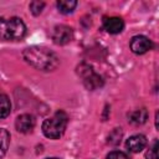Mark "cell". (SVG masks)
<instances>
[{
  "label": "cell",
  "mask_w": 159,
  "mask_h": 159,
  "mask_svg": "<svg viewBox=\"0 0 159 159\" xmlns=\"http://www.w3.org/2000/svg\"><path fill=\"white\" fill-rule=\"evenodd\" d=\"M22 57L29 65L41 71H53L60 63V60L55 52L40 46H31L25 48Z\"/></svg>",
  "instance_id": "cell-1"
},
{
  "label": "cell",
  "mask_w": 159,
  "mask_h": 159,
  "mask_svg": "<svg viewBox=\"0 0 159 159\" xmlns=\"http://www.w3.org/2000/svg\"><path fill=\"white\" fill-rule=\"evenodd\" d=\"M68 117L63 111L56 112L52 117L47 118L42 123V132L43 134L50 139H57L60 138L67 127Z\"/></svg>",
  "instance_id": "cell-2"
},
{
  "label": "cell",
  "mask_w": 159,
  "mask_h": 159,
  "mask_svg": "<svg viewBox=\"0 0 159 159\" xmlns=\"http://www.w3.org/2000/svg\"><path fill=\"white\" fill-rule=\"evenodd\" d=\"M26 34V26L20 17H0V39L21 40Z\"/></svg>",
  "instance_id": "cell-3"
},
{
  "label": "cell",
  "mask_w": 159,
  "mask_h": 159,
  "mask_svg": "<svg viewBox=\"0 0 159 159\" xmlns=\"http://www.w3.org/2000/svg\"><path fill=\"white\" fill-rule=\"evenodd\" d=\"M78 75L82 77L84 86L91 91H94V89L102 87V84H103L102 77L98 73H96L91 66H88L86 63H82L78 67Z\"/></svg>",
  "instance_id": "cell-4"
},
{
  "label": "cell",
  "mask_w": 159,
  "mask_h": 159,
  "mask_svg": "<svg viewBox=\"0 0 159 159\" xmlns=\"http://www.w3.org/2000/svg\"><path fill=\"white\" fill-rule=\"evenodd\" d=\"M73 37V30L67 25H57L52 31V40L56 45H66Z\"/></svg>",
  "instance_id": "cell-5"
},
{
  "label": "cell",
  "mask_w": 159,
  "mask_h": 159,
  "mask_svg": "<svg viewBox=\"0 0 159 159\" xmlns=\"http://www.w3.org/2000/svg\"><path fill=\"white\" fill-rule=\"evenodd\" d=\"M129 47H130L132 52H134L137 55H143V53H145L147 51H149L153 47V43L147 36L137 35V36L132 37Z\"/></svg>",
  "instance_id": "cell-6"
},
{
  "label": "cell",
  "mask_w": 159,
  "mask_h": 159,
  "mask_svg": "<svg viewBox=\"0 0 159 159\" xmlns=\"http://www.w3.org/2000/svg\"><path fill=\"white\" fill-rule=\"evenodd\" d=\"M15 127L20 133H30L35 127V118L31 114H21L16 118Z\"/></svg>",
  "instance_id": "cell-7"
},
{
  "label": "cell",
  "mask_w": 159,
  "mask_h": 159,
  "mask_svg": "<svg viewBox=\"0 0 159 159\" xmlns=\"http://www.w3.org/2000/svg\"><path fill=\"white\" fill-rule=\"evenodd\" d=\"M103 27L109 34H119L124 27V22L118 16H106L103 19Z\"/></svg>",
  "instance_id": "cell-8"
},
{
  "label": "cell",
  "mask_w": 159,
  "mask_h": 159,
  "mask_svg": "<svg viewBox=\"0 0 159 159\" xmlns=\"http://www.w3.org/2000/svg\"><path fill=\"white\" fill-rule=\"evenodd\" d=\"M147 145V138L145 135L143 134H135V135H132L127 143H125V147L129 152L132 153H139L142 152Z\"/></svg>",
  "instance_id": "cell-9"
},
{
  "label": "cell",
  "mask_w": 159,
  "mask_h": 159,
  "mask_svg": "<svg viewBox=\"0 0 159 159\" xmlns=\"http://www.w3.org/2000/svg\"><path fill=\"white\" fill-rule=\"evenodd\" d=\"M148 118V112L144 108L135 109L128 113V120L133 124H143Z\"/></svg>",
  "instance_id": "cell-10"
},
{
  "label": "cell",
  "mask_w": 159,
  "mask_h": 159,
  "mask_svg": "<svg viewBox=\"0 0 159 159\" xmlns=\"http://www.w3.org/2000/svg\"><path fill=\"white\" fill-rule=\"evenodd\" d=\"M10 144V134L6 129L0 128V159L5 155V153L7 152Z\"/></svg>",
  "instance_id": "cell-11"
},
{
  "label": "cell",
  "mask_w": 159,
  "mask_h": 159,
  "mask_svg": "<svg viewBox=\"0 0 159 159\" xmlns=\"http://www.w3.org/2000/svg\"><path fill=\"white\" fill-rule=\"evenodd\" d=\"M11 103L6 94L0 93V118H6L10 114Z\"/></svg>",
  "instance_id": "cell-12"
},
{
  "label": "cell",
  "mask_w": 159,
  "mask_h": 159,
  "mask_svg": "<svg viewBox=\"0 0 159 159\" xmlns=\"http://www.w3.org/2000/svg\"><path fill=\"white\" fill-rule=\"evenodd\" d=\"M77 6V1L75 0H60L57 1V9L62 14H70Z\"/></svg>",
  "instance_id": "cell-13"
},
{
  "label": "cell",
  "mask_w": 159,
  "mask_h": 159,
  "mask_svg": "<svg viewBox=\"0 0 159 159\" xmlns=\"http://www.w3.org/2000/svg\"><path fill=\"white\" fill-rule=\"evenodd\" d=\"M122 135H123L122 129H120V128H114V129L109 133V135H108V143H109V144H113V145L120 143Z\"/></svg>",
  "instance_id": "cell-14"
},
{
  "label": "cell",
  "mask_w": 159,
  "mask_h": 159,
  "mask_svg": "<svg viewBox=\"0 0 159 159\" xmlns=\"http://www.w3.org/2000/svg\"><path fill=\"white\" fill-rule=\"evenodd\" d=\"M145 158L147 159H158V140L154 139L152 145L149 147V149L145 153Z\"/></svg>",
  "instance_id": "cell-15"
},
{
  "label": "cell",
  "mask_w": 159,
  "mask_h": 159,
  "mask_svg": "<svg viewBox=\"0 0 159 159\" xmlns=\"http://www.w3.org/2000/svg\"><path fill=\"white\" fill-rule=\"evenodd\" d=\"M43 7H45V2H42V1H31L30 2V11L34 15L41 14V11H42Z\"/></svg>",
  "instance_id": "cell-16"
},
{
  "label": "cell",
  "mask_w": 159,
  "mask_h": 159,
  "mask_svg": "<svg viewBox=\"0 0 159 159\" xmlns=\"http://www.w3.org/2000/svg\"><path fill=\"white\" fill-rule=\"evenodd\" d=\"M107 159H129V157L124 152L119 150H113L107 155Z\"/></svg>",
  "instance_id": "cell-17"
},
{
  "label": "cell",
  "mask_w": 159,
  "mask_h": 159,
  "mask_svg": "<svg viewBox=\"0 0 159 159\" xmlns=\"http://www.w3.org/2000/svg\"><path fill=\"white\" fill-rule=\"evenodd\" d=\"M47 159H60V158H47Z\"/></svg>",
  "instance_id": "cell-18"
}]
</instances>
